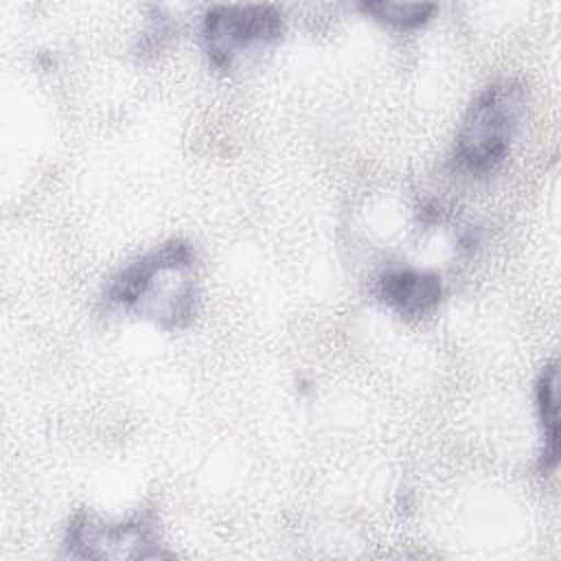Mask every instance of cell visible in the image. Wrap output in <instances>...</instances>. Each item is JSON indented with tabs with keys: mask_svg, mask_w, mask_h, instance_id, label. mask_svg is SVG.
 <instances>
[{
	"mask_svg": "<svg viewBox=\"0 0 561 561\" xmlns=\"http://www.w3.org/2000/svg\"><path fill=\"white\" fill-rule=\"evenodd\" d=\"M377 298L403 318L432 316L445 296L443 278L436 272L421 267H390L377 278Z\"/></svg>",
	"mask_w": 561,
	"mask_h": 561,
	"instance_id": "5b68a950",
	"label": "cell"
},
{
	"mask_svg": "<svg viewBox=\"0 0 561 561\" xmlns=\"http://www.w3.org/2000/svg\"><path fill=\"white\" fill-rule=\"evenodd\" d=\"M285 33V15L272 4H213L202 13L199 42L215 70L232 72L274 46Z\"/></svg>",
	"mask_w": 561,
	"mask_h": 561,
	"instance_id": "3957f363",
	"label": "cell"
},
{
	"mask_svg": "<svg viewBox=\"0 0 561 561\" xmlns=\"http://www.w3.org/2000/svg\"><path fill=\"white\" fill-rule=\"evenodd\" d=\"M357 9L379 22L381 26L397 31V33H414L430 24L438 11V4L434 2H390V0H377V2H359Z\"/></svg>",
	"mask_w": 561,
	"mask_h": 561,
	"instance_id": "52a82bcc",
	"label": "cell"
},
{
	"mask_svg": "<svg viewBox=\"0 0 561 561\" xmlns=\"http://www.w3.org/2000/svg\"><path fill=\"white\" fill-rule=\"evenodd\" d=\"M64 548L75 559H158L162 548L158 519L151 511H138L121 519H107L79 511L66 526Z\"/></svg>",
	"mask_w": 561,
	"mask_h": 561,
	"instance_id": "277c9868",
	"label": "cell"
},
{
	"mask_svg": "<svg viewBox=\"0 0 561 561\" xmlns=\"http://www.w3.org/2000/svg\"><path fill=\"white\" fill-rule=\"evenodd\" d=\"M559 368L557 359L543 364L537 383H535V412L539 425V456L537 467L539 473L550 476L559 467Z\"/></svg>",
	"mask_w": 561,
	"mask_h": 561,
	"instance_id": "8992f818",
	"label": "cell"
},
{
	"mask_svg": "<svg viewBox=\"0 0 561 561\" xmlns=\"http://www.w3.org/2000/svg\"><path fill=\"white\" fill-rule=\"evenodd\" d=\"M107 309L151 322L162 331L186 329L199 305L197 252L169 239L123 265L105 285Z\"/></svg>",
	"mask_w": 561,
	"mask_h": 561,
	"instance_id": "6da1fadb",
	"label": "cell"
},
{
	"mask_svg": "<svg viewBox=\"0 0 561 561\" xmlns=\"http://www.w3.org/2000/svg\"><path fill=\"white\" fill-rule=\"evenodd\" d=\"M526 114V90L515 79L484 85L467 107L449 151L454 173L480 180L495 173L513 151Z\"/></svg>",
	"mask_w": 561,
	"mask_h": 561,
	"instance_id": "7a4b0ae2",
	"label": "cell"
}]
</instances>
